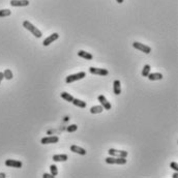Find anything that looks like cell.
<instances>
[{"label":"cell","instance_id":"obj_1","mask_svg":"<svg viewBox=\"0 0 178 178\" xmlns=\"http://www.w3.org/2000/svg\"><path fill=\"white\" fill-rule=\"evenodd\" d=\"M23 27L25 29H27L28 31H30L31 33L33 34L35 37H37V38H40L42 37V31L39 30V29H37L36 28L34 25H32V24L30 23V22H28V21H24L23 22Z\"/></svg>","mask_w":178,"mask_h":178},{"label":"cell","instance_id":"obj_2","mask_svg":"<svg viewBox=\"0 0 178 178\" xmlns=\"http://www.w3.org/2000/svg\"><path fill=\"white\" fill-rule=\"evenodd\" d=\"M86 77V73L85 71H80V73H77V74H74V75H69L65 78V82L67 84H71L75 81H78V80H82Z\"/></svg>","mask_w":178,"mask_h":178},{"label":"cell","instance_id":"obj_3","mask_svg":"<svg viewBox=\"0 0 178 178\" xmlns=\"http://www.w3.org/2000/svg\"><path fill=\"white\" fill-rule=\"evenodd\" d=\"M126 159L124 157H109L106 159V163L107 164H116V165H125Z\"/></svg>","mask_w":178,"mask_h":178},{"label":"cell","instance_id":"obj_4","mask_svg":"<svg viewBox=\"0 0 178 178\" xmlns=\"http://www.w3.org/2000/svg\"><path fill=\"white\" fill-rule=\"evenodd\" d=\"M108 153L110 154V157H124V159H126V157H127V151L117 150V149H114V148H110L108 150Z\"/></svg>","mask_w":178,"mask_h":178},{"label":"cell","instance_id":"obj_5","mask_svg":"<svg viewBox=\"0 0 178 178\" xmlns=\"http://www.w3.org/2000/svg\"><path fill=\"white\" fill-rule=\"evenodd\" d=\"M133 47L135 48V49H137V50L141 51V52H144L145 54H149V53L151 52V48H150L149 46H146V45H144V44L139 43V42H134Z\"/></svg>","mask_w":178,"mask_h":178},{"label":"cell","instance_id":"obj_6","mask_svg":"<svg viewBox=\"0 0 178 178\" xmlns=\"http://www.w3.org/2000/svg\"><path fill=\"white\" fill-rule=\"evenodd\" d=\"M89 71L92 75H98V76H108L109 71L106 69H98V67H89Z\"/></svg>","mask_w":178,"mask_h":178},{"label":"cell","instance_id":"obj_7","mask_svg":"<svg viewBox=\"0 0 178 178\" xmlns=\"http://www.w3.org/2000/svg\"><path fill=\"white\" fill-rule=\"evenodd\" d=\"M5 166L10 167V168H22L23 164H22V161H17V159H6Z\"/></svg>","mask_w":178,"mask_h":178},{"label":"cell","instance_id":"obj_8","mask_svg":"<svg viewBox=\"0 0 178 178\" xmlns=\"http://www.w3.org/2000/svg\"><path fill=\"white\" fill-rule=\"evenodd\" d=\"M59 142V138L57 136H52V137H46V138H43L40 143L44 145L46 144H55V143Z\"/></svg>","mask_w":178,"mask_h":178},{"label":"cell","instance_id":"obj_9","mask_svg":"<svg viewBox=\"0 0 178 178\" xmlns=\"http://www.w3.org/2000/svg\"><path fill=\"white\" fill-rule=\"evenodd\" d=\"M98 102L100 103V106H103L104 110H111V104L108 102V100L105 98L104 95H103V94L98 95Z\"/></svg>","mask_w":178,"mask_h":178},{"label":"cell","instance_id":"obj_10","mask_svg":"<svg viewBox=\"0 0 178 178\" xmlns=\"http://www.w3.org/2000/svg\"><path fill=\"white\" fill-rule=\"evenodd\" d=\"M58 37H59V34L58 33H53L51 34L50 36H48L47 38H46L45 40L43 42V45L45 46V47H48L49 45H51V44L53 43V42H55L56 39H58Z\"/></svg>","mask_w":178,"mask_h":178},{"label":"cell","instance_id":"obj_11","mask_svg":"<svg viewBox=\"0 0 178 178\" xmlns=\"http://www.w3.org/2000/svg\"><path fill=\"white\" fill-rule=\"evenodd\" d=\"M71 151L75 152V153H78V154H80V155H86V153H87V151H86L84 148L80 147V146H77V145H71Z\"/></svg>","mask_w":178,"mask_h":178},{"label":"cell","instance_id":"obj_12","mask_svg":"<svg viewBox=\"0 0 178 178\" xmlns=\"http://www.w3.org/2000/svg\"><path fill=\"white\" fill-rule=\"evenodd\" d=\"M10 3L12 6H27V5H29L28 0H10Z\"/></svg>","mask_w":178,"mask_h":178},{"label":"cell","instance_id":"obj_13","mask_svg":"<svg viewBox=\"0 0 178 178\" xmlns=\"http://www.w3.org/2000/svg\"><path fill=\"white\" fill-rule=\"evenodd\" d=\"M78 56H79V57L84 58V59H86V60H92L93 59V55L92 54H90V53H88V52H85V51H83V50L79 51Z\"/></svg>","mask_w":178,"mask_h":178},{"label":"cell","instance_id":"obj_14","mask_svg":"<svg viewBox=\"0 0 178 178\" xmlns=\"http://www.w3.org/2000/svg\"><path fill=\"white\" fill-rule=\"evenodd\" d=\"M113 91L116 95H119L121 93V84L119 80H115L113 83Z\"/></svg>","mask_w":178,"mask_h":178},{"label":"cell","instance_id":"obj_15","mask_svg":"<svg viewBox=\"0 0 178 178\" xmlns=\"http://www.w3.org/2000/svg\"><path fill=\"white\" fill-rule=\"evenodd\" d=\"M147 78L149 79L150 81H157V80H161V79H163V75H161V73H152V74L148 75Z\"/></svg>","mask_w":178,"mask_h":178},{"label":"cell","instance_id":"obj_16","mask_svg":"<svg viewBox=\"0 0 178 178\" xmlns=\"http://www.w3.org/2000/svg\"><path fill=\"white\" fill-rule=\"evenodd\" d=\"M69 159L67 154H55L53 155V161H66Z\"/></svg>","mask_w":178,"mask_h":178},{"label":"cell","instance_id":"obj_17","mask_svg":"<svg viewBox=\"0 0 178 178\" xmlns=\"http://www.w3.org/2000/svg\"><path fill=\"white\" fill-rule=\"evenodd\" d=\"M73 104L76 106V107H79V108H86V106H87V104H86V102H83V100H78V98H74L73 100Z\"/></svg>","mask_w":178,"mask_h":178},{"label":"cell","instance_id":"obj_18","mask_svg":"<svg viewBox=\"0 0 178 178\" xmlns=\"http://www.w3.org/2000/svg\"><path fill=\"white\" fill-rule=\"evenodd\" d=\"M103 110H104L103 106H93L90 108V113L91 114H100L103 112Z\"/></svg>","mask_w":178,"mask_h":178},{"label":"cell","instance_id":"obj_19","mask_svg":"<svg viewBox=\"0 0 178 178\" xmlns=\"http://www.w3.org/2000/svg\"><path fill=\"white\" fill-rule=\"evenodd\" d=\"M60 96H61V98H63V100H65L66 102H69V103H71L73 100H74V96L67 92H62L61 94H60Z\"/></svg>","mask_w":178,"mask_h":178},{"label":"cell","instance_id":"obj_20","mask_svg":"<svg viewBox=\"0 0 178 178\" xmlns=\"http://www.w3.org/2000/svg\"><path fill=\"white\" fill-rule=\"evenodd\" d=\"M150 71H151V67H150L149 64L144 65V67H143V69H142V76L143 77H147L148 75L150 74Z\"/></svg>","mask_w":178,"mask_h":178},{"label":"cell","instance_id":"obj_21","mask_svg":"<svg viewBox=\"0 0 178 178\" xmlns=\"http://www.w3.org/2000/svg\"><path fill=\"white\" fill-rule=\"evenodd\" d=\"M3 75H4V78L6 79V80H12V77H14V76H12V71H10V69H6L4 71H3Z\"/></svg>","mask_w":178,"mask_h":178},{"label":"cell","instance_id":"obj_22","mask_svg":"<svg viewBox=\"0 0 178 178\" xmlns=\"http://www.w3.org/2000/svg\"><path fill=\"white\" fill-rule=\"evenodd\" d=\"M50 171H51V174H52L53 176H57L58 174V169H57V166L56 165H51L50 166Z\"/></svg>","mask_w":178,"mask_h":178},{"label":"cell","instance_id":"obj_23","mask_svg":"<svg viewBox=\"0 0 178 178\" xmlns=\"http://www.w3.org/2000/svg\"><path fill=\"white\" fill-rule=\"evenodd\" d=\"M12 12L10 10H0V18H4V17H8L10 16Z\"/></svg>","mask_w":178,"mask_h":178},{"label":"cell","instance_id":"obj_24","mask_svg":"<svg viewBox=\"0 0 178 178\" xmlns=\"http://www.w3.org/2000/svg\"><path fill=\"white\" fill-rule=\"evenodd\" d=\"M77 130H78V125H76V124H71V125H69V127L66 128V131L69 132V133H74Z\"/></svg>","mask_w":178,"mask_h":178},{"label":"cell","instance_id":"obj_25","mask_svg":"<svg viewBox=\"0 0 178 178\" xmlns=\"http://www.w3.org/2000/svg\"><path fill=\"white\" fill-rule=\"evenodd\" d=\"M170 167L173 169L174 171H178V164L176 161H172L171 164H170Z\"/></svg>","mask_w":178,"mask_h":178},{"label":"cell","instance_id":"obj_26","mask_svg":"<svg viewBox=\"0 0 178 178\" xmlns=\"http://www.w3.org/2000/svg\"><path fill=\"white\" fill-rule=\"evenodd\" d=\"M44 178H54V176L52 175V174H48V173H44L43 175Z\"/></svg>","mask_w":178,"mask_h":178},{"label":"cell","instance_id":"obj_27","mask_svg":"<svg viewBox=\"0 0 178 178\" xmlns=\"http://www.w3.org/2000/svg\"><path fill=\"white\" fill-rule=\"evenodd\" d=\"M3 78H4V75H3V73L0 71V84H1V81L3 80Z\"/></svg>","mask_w":178,"mask_h":178},{"label":"cell","instance_id":"obj_28","mask_svg":"<svg viewBox=\"0 0 178 178\" xmlns=\"http://www.w3.org/2000/svg\"><path fill=\"white\" fill-rule=\"evenodd\" d=\"M5 177H6L5 173H0V178H5Z\"/></svg>","mask_w":178,"mask_h":178},{"label":"cell","instance_id":"obj_29","mask_svg":"<svg viewBox=\"0 0 178 178\" xmlns=\"http://www.w3.org/2000/svg\"><path fill=\"white\" fill-rule=\"evenodd\" d=\"M116 1L119 3V4H121V3H123V0H116Z\"/></svg>","mask_w":178,"mask_h":178},{"label":"cell","instance_id":"obj_30","mask_svg":"<svg viewBox=\"0 0 178 178\" xmlns=\"http://www.w3.org/2000/svg\"><path fill=\"white\" fill-rule=\"evenodd\" d=\"M172 177H174V178L178 177V173H174V174H173V176H172Z\"/></svg>","mask_w":178,"mask_h":178}]
</instances>
